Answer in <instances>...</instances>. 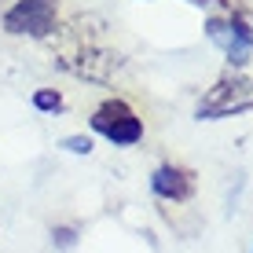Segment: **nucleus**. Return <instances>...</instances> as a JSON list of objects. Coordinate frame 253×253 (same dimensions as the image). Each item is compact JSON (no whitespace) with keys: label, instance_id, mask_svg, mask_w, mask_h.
<instances>
[{"label":"nucleus","instance_id":"obj_8","mask_svg":"<svg viewBox=\"0 0 253 253\" xmlns=\"http://www.w3.org/2000/svg\"><path fill=\"white\" fill-rule=\"evenodd\" d=\"M55 239H59V246H63V250L74 246V231H70V228H59V231H55Z\"/></svg>","mask_w":253,"mask_h":253},{"label":"nucleus","instance_id":"obj_4","mask_svg":"<svg viewBox=\"0 0 253 253\" xmlns=\"http://www.w3.org/2000/svg\"><path fill=\"white\" fill-rule=\"evenodd\" d=\"M253 107V81H220L213 92L198 103V118L213 121V118H228V114H239V110H250Z\"/></svg>","mask_w":253,"mask_h":253},{"label":"nucleus","instance_id":"obj_1","mask_svg":"<svg viewBox=\"0 0 253 253\" xmlns=\"http://www.w3.org/2000/svg\"><path fill=\"white\" fill-rule=\"evenodd\" d=\"M206 33H209V41L228 55L231 66H246L253 59V15L235 11L228 19H209Z\"/></svg>","mask_w":253,"mask_h":253},{"label":"nucleus","instance_id":"obj_5","mask_svg":"<svg viewBox=\"0 0 253 253\" xmlns=\"http://www.w3.org/2000/svg\"><path fill=\"white\" fill-rule=\"evenodd\" d=\"M151 191L158 198H169V202H187L195 195V180H191V172L176 169V165H162L151 176Z\"/></svg>","mask_w":253,"mask_h":253},{"label":"nucleus","instance_id":"obj_6","mask_svg":"<svg viewBox=\"0 0 253 253\" xmlns=\"http://www.w3.org/2000/svg\"><path fill=\"white\" fill-rule=\"evenodd\" d=\"M33 107H37V110H63V95H59V92H37V95H33Z\"/></svg>","mask_w":253,"mask_h":253},{"label":"nucleus","instance_id":"obj_3","mask_svg":"<svg viewBox=\"0 0 253 253\" xmlns=\"http://www.w3.org/2000/svg\"><path fill=\"white\" fill-rule=\"evenodd\" d=\"M7 33H30V37H48L55 30V0H19L4 15Z\"/></svg>","mask_w":253,"mask_h":253},{"label":"nucleus","instance_id":"obj_2","mask_svg":"<svg viewBox=\"0 0 253 253\" xmlns=\"http://www.w3.org/2000/svg\"><path fill=\"white\" fill-rule=\"evenodd\" d=\"M92 128H95L99 136H107L114 147H132V143H139V136H143L139 118L132 114V107H128V103H121V99L103 103V107L92 114Z\"/></svg>","mask_w":253,"mask_h":253},{"label":"nucleus","instance_id":"obj_9","mask_svg":"<svg viewBox=\"0 0 253 253\" xmlns=\"http://www.w3.org/2000/svg\"><path fill=\"white\" fill-rule=\"evenodd\" d=\"M191 4H202V0H191Z\"/></svg>","mask_w":253,"mask_h":253},{"label":"nucleus","instance_id":"obj_7","mask_svg":"<svg viewBox=\"0 0 253 253\" xmlns=\"http://www.w3.org/2000/svg\"><path fill=\"white\" fill-rule=\"evenodd\" d=\"M59 147L70 151V154H92V139H88V136H66Z\"/></svg>","mask_w":253,"mask_h":253}]
</instances>
